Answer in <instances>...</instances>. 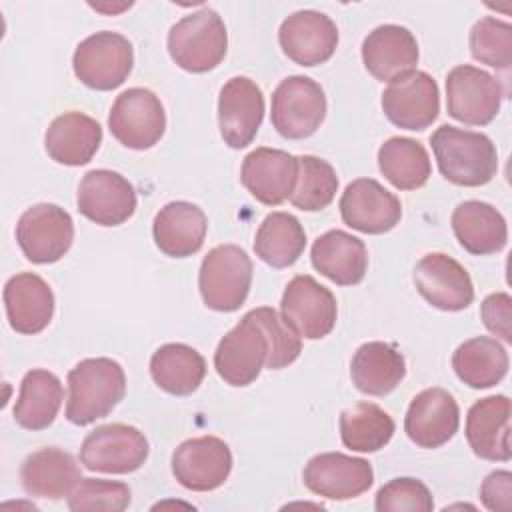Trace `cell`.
Segmentation results:
<instances>
[{"mask_svg":"<svg viewBox=\"0 0 512 512\" xmlns=\"http://www.w3.org/2000/svg\"><path fill=\"white\" fill-rule=\"evenodd\" d=\"M414 284L428 304L444 312L464 310L474 300L470 274L460 262L442 252H430L418 260Z\"/></svg>","mask_w":512,"mask_h":512,"instance_id":"ac0fdd59","label":"cell"},{"mask_svg":"<svg viewBox=\"0 0 512 512\" xmlns=\"http://www.w3.org/2000/svg\"><path fill=\"white\" fill-rule=\"evenodd\" d=\"M502 102V86L482 68L460 64L446 76V108L452 118L468 126L490 124Z\"/></svg>","mask_w":512,"mask_h":512,"instance_id":"8fae6325","label":"cell"},{"mask_svg":"<svg viewBox=\"0 0 512 512\" xmlns=\"http://www.w3.org/2000/svg\"><path fill=\"white\" fill-rule=\"evenodd\" d=\"M94 10H98V12H108V14H116V12H120V10H126V8H130V2L128 4H118V6H104V4H90Z\"/></svg>","mask_w":512,"mask_h":512,"instance_id":"f6af8a7d","label":"cell"},{"mask_svg":"<svg viewBox=\"0 0 512 512\" xmlns=\"http://www.w3.org/2000/svg\"><path fill=\"white\" fill-rule=\"evenodd\" d=\"M108 128L122 146L148 150L164 136L166 112L152 90L128 88L116 96L110 108Z\"/></svg>","mask_w":512,"mask_h":512,"instance_id":"ba28073f","label":"cell"},{"mask_svg":"<svg viewBox=\"0 0 512 512\" xmlns=\"http://www.w3.org/2000/svg\"><path fill=\"white\" fill-rule=\"evenodd\" d=\"M326 118L322 86L308 76H288L272 92L270 120L276 132L288 140L312 136Z\"/></svg>","mask_w":512,"mask_h":512,"instance_id":"52a82bcc","label":"cell"},{"mask_svg":"<svg viewBox=\"0 0 512 512\" xmlns=\"http://www.w3.org/2000/svg\"><path fill=\"white\" fill-rule=\"evenodd\" d=\"M350 376L362 394L386 396L404 380L406 362L392 344L366 342L352 356Z\"/></svg>","mask_w":512,"mask_h":512,"instance_id":"4dcf8cb0","label":"cell"},{"mask_svg":"<svg viewBox=\"0 0 512 512\" xmlns=\"http://www.w3.org/2000/svg\"><path fill=\"white\" fill-rule=\"evenodd\" d=\"M232 470V452L216 436L184 440L172 454V474L188 490L210 492L220 488Z\"/></svg>","mask_w":512,"mask_h":512,"instance_id":"5bb4252c","label":"cell"},{"mask_svg":"<svg viewBox=\"0 0 512 512\" xmlns=\"http://www.w3.org/2000/svg\"><path fill=\"white\" fill-rule=\"evenodd\" d=\"M8 324L18 334L42 332L54 314V294L44 278L34 272H20L4 286Z\"/></svg>","mask_w":512,"mask_h":512,"instance_id":"d4e9b609","label":"cell"},{"mask_svg":"<svg viewBox=\"0 0 512 512\" xmlns=\"http://www.w3.org/2000/svg\"><path fill=\"white\" fill-rule=\"evenodd\" d=\"M394 420L372 402H358L340 414L342 444L354 452H378L394 436Z\"/></svg>","mask_w":512,"mask_h":512,"instance_id":"8d00e7d4","label":"cell"},{"mask_svg":"<svg viewBox=\"0 0 512 512\" xmlns=\"http://www.w3.org/2000/svg\"><path fill=\"white\" fill-rule=\"evenodd\" d=\"M484 326L504 342H512V298L506 292H494L480 306Z\"/></svg>","mask_w":512,"mask_h":512,"instance_id":"7bdbcfd3","label":"cell"},{"mask_svg":"<svg viewBox=\"0 0 512 512\" xmlns=\"http://www.w3.org/2000/svg\"><path fill=\"white\" fill-rule=\"evenodd\" d=\"M126 374L112 358H86L68 372L66 418L86 426L108 416L124 398Z\"/></svg>","mask_w":512,"mask_h":512,"instance_id":"7a4b0ae2","label":"cell"},{"mask_svg":"<svg viewBox=\"0 0 512 512\" xmlns=\"http://www.w3.org/2000/svg\"><path fill=\"white\" fill-rule=\"evenodd\" d=\"M64 388L56 374L34 368L24 374L20 394L14 406V420L26 430L48 428L62 404Z\"/></svg>","mask_w":512,"mask_h":512,"instance_id":"1f68e13d","label":"cell"},{"mask_svg":"<svg viewBox=\"0 0 512 512\" xmlns=\"http://www.w3.org/2000/svg\"><path fill=\"white\" fill-rule=\"evenodd\" d=\"M258 320L262 322L268 342H270V354L266 360V368L270 370H280L292 364L300 352H302V340L300 336L292 330V326L286 324V320L270 306H260L254 308Z\"/></svg>","mask_w":512,"mask_h":512,"instance_id":"60d3db41","label":"cell"},{"mask_svg":"<svg viewBox=\"0 0 512 512\" xmlns=\"http://www.w3.org/2000/svg\"><path fill=\"white\" fill-rule=\"evenodd\" d=\"M470 54L474 60L498 70L512 64V26L494 16L480 18L470 30Z\"/></svg>","mask_w":512,"mask_h":512,"instance_id":"f35d334b","label":"cell"},{"mask_svg":"<svg viewBox=\"0 0 512 512\" xmlns=\"http://www.w3.org/2000/svg\"><path fill=\"white\" fill-rule=\"evenodd\" d=\"M146 436L130 424H104L92 430L80 446V462L92 472L130 474L148 458Z\"/></svg>","mask_w":512,"mask_h":512,"instance_id":"30bf717a","label":"cell"},{"mask_svg":"<svg viewBox=\"0 0 512 512\" xmlns=\"http://www.w3.org/2000/svg\"><path fill=\"white\" fill-rule=\"evenodd\" d=\"M430 144L440 174L456 186H484L498 172V152L486 134L442 124Z\"/></svg>","mask_w":512,"mask_h":512,"instance_id":"6da1fadb","label":"cell"},{"mask_svg":"<svg viewBox=\"0 0 512 512\" xmlns=\"http://www.w3.org/2000/svg\"><path fill=\"white\" fill-rule=\"evenodd\" d=\"M378 168L398 190L424 186L432 172L426 148L406 136H392L378 148Z\"/></svg>","mask_w":512,"mask_h":512,"instance_id":"d590c367","label":"cell"},{"mask_svg":"<svg viewBox=\"0 0 512 512\" xmlns=\"http://www.w3.org/2000/svg\"><path fill=\"white\" fill-rule=\"evenodd\" d=\"M338 192V176L326 160L318 156H298V178L292 190V206L304 212L324 210Z\"/></svg>","mask_w":512,"mask_h":512,"instance_id":"74e56055","label":"cell"},{"mask_svg":"<svg viewBox=\"0 0 512 512\" xmlns=\"http://www.w3.org/2000/svg\"><path fill=\"white\" fill-rule=\"evenodd\" d=\"M280 310L286 324L306 340L328 336L338 314L334 294L308 274L294 276L286 284Z\"/></svg>","mask_w":512,"mask_h":512,"instance_id":"7c38bea8","label":"cell"},{"mask_svg":"<svg viewBox=\"0 0 512 512\" xmlns=\"http://www.w3.org/2000/svg\"><path fill=\"white\" fill-rule=\"evenodd\" d=\"M252 260L244 248L222 244L212 248L198 272V288L208 308L216 312L238 310L250 292Z\"/></svg>","mask_w":512,"mask_h":512,"instance_id":"277c9868","label":"cell"},{"mask_svg":"<svg viewBox=\"0 0 512 512\" xmlns=\"http://www.w3.org/2000/svg\"><path fill=\"white\" fill-rule=\"evenodd\" d=\"M374 506L378 512H430L434 500L424 482L416 478H394L378 490Z\"/></svg>","mask_w":512,"mask_h":512,"instance_id":"b9f144b4","label":"cell"},{"mask_svg":"<svg viewBox=\"0 0 512 512\" xmlns=\"http://www.w3.org/2000/svg\"><path fill=\"white\" fill-rule=\"evenodd\" d=\"M480 500L488 510L508 512L512 508V474L508 470L488 474L480 486Z\"/></svg>","mask_w":512,"mask_h":512,"instance_id":"ee69618b","label":"cell"},{"mask_svg":"<svg viewBox=\"0 0 512 512\" xmlns=\"http://www.w3.org/2000/svg\"><path fill=\"white\" fill-rule=\"evenodd\" d=\"M450 224L460 246L476 256L496 254L508 242L506 220L488 202H460L452 212Z\"/></svg>","mask_w":512,"mask_h":512,"instance_id":"f546056e","label":"cell"},{"mask_svg":"<svg viewBox=\"0 0 512 512\" xmlns=\"http://www.w3.org/2000/svg\"><path fill=\"white\" fill-rule=\"evenodd\" d=\"M340 216L346 226L364 234L390 232L402 218L400 200L374 178H358L340 198Z\"/></svg>","mask_w":512,"mask_h":512,"instance_id":"d6986e66","label":"cell"},{"mask_svg":"<svg viewBox=\"0 0 512 512\" xmlns=\"http://www.w3.org/2000/svg\"><path fill=\"white\" fill-rule=\"evenodd\" d=\"M458 424V404L444 388H426L416 394L404 418L408 438L420 448H440L458 432Z\"/></svg>","mask_w":512,"mask_h":512,"instance_id":"44dd1931","label":"cell"},{"mask_svg":"<svg viewBox=\"0 0 512 512\" xmlns=\"http://www.w3.org/2000/svg\"><path fill=\"white\" fill-rule=\"evenodd\" d=\"M102 126L84 112H64L56 116L46 134L44 148L48 156L64 166H84L98 152Z\"/></svg>","mask_w":512,"mask_h":512,"instance_id":"4316f807","label":"cell"},{"mask_svg":"<svg viewBox=\"0 0 512 512\" xmlns=\"http://www.w3.org/2000/svg\"><path fill=\"white\" fill-rule=\"evenodd\" d=\"M420 58L414 34L398 24H382L374 28L362 42V62L366 70L382 82L416 68Z\"/></svg>","mask_w":512,"mask_h":512,"instance_id":"cb8c5ba5","label":"cell"},{"mask_svg":"<svg viewBox=\"0 0 512 512\" xmlns=\"http://www.w3.org/2000/svg\"><path fill=\"white\" fill-rule=\"evenodd\" d=\"M228 32L216 10L202 8L180 18L168 32V54L186 72L214 70L226 56Z\"/></svg>","mask_w":512,"mask_h":512,"instance_id":"3957f363","label":"cell"},{"mask_svg":"<svg viewBox=\"0 0 512 512\" xmlns=\"http://www.w3.org/2000/svg\"><path fill=\"white\" fill-rule=\"evenodd\" d=\"M306 248V232L300 220L288 212L268 214L254 238L256 256L272 268L292 266Z\"/></svg>","mask_w":512,"mask_h":512,"instance_id":"e575fe53","label":"cell"},{"mask_svg":"<svg viewBox=\"0 0 512 512\" xmlns=\"http://www.w3.org/2000/svg\"><path fill=\"white\" fill-rule=\"evenodd\" d=\"M452 368L470 388H492L508 372V352L496 338L476 336L454 350Z\"/></svg>","mask_w":512,"mask_h":512,"instance_id":"836d02e7","label":"cell"},{"mask_svg":"<svg viewBox=\"0 0 512 512\" xmlns=\"http://www.w3.org/2000/svg\"><path fill=\"white\" fill-rule=\"evenodd\" d=\"M152 380L168 394L188 396L198 390L206 376V362L188 344L170 342L160 346L150 358Z\"/></svg>","mask_w":512,"mask_h":512,"instance_id":"d6a6232c","label":"cell"},{"mask_svg":"<svg viewBox=\"0 0 512 512\" xmlns=\"http://www.w3.org/2000/svg\"><path fill=\"white\" fill-rule=\"evenodd\" d=\"M298 178V158L276 148L252 150L240 170L244 188L262 204L278 206L292 196Z\"/></svg>","mask_w":512,"mask_h":512,"instance_id":"7402d4cb","label":"cell"},{"mask_svg":"<svg viewBox=\"0 0 512 512\" xmlns=\"http://www.w3.org/2000/svg\"><path fill=\"white\" fill-rule=\"evenodd\" d=\"M134 50L126 36L110 30L84 38L72 56L76 78L92 90H114L130 76Z\"/></svg>","mask_w":512,"mask_h":512,"instance_id":"5b68a950","label":"cell"},{"mask_svg":"<svg viewBox=\"0 0 512 512\" xmlns=\"http://www.w3.org/2000/svg\"><path fill=\"white\" fill-rule=\"evenodd\" d=\"M268 354V334L256 312L250 310L218 342V348L214 352V368L226 384L248 386L266 366Z\"/></svg>","mask_w":512,"mask_h":512,"instance_id":"8992f818","label":"cell"},{"mask_svg":"<svg viewBox=\"0 0 512 512\" xmlns=\"http://www.w3.org/2000/svg\"><path fill=\"white\" fill-rule=\"evenodd\" d=\"M132 492L128 484L100 478H80V482L68 494V508L82 510H106L122 512L130 506Z\"/></svg>","mask_w":512,"mask_h":512,"instance_id":"ab89813d","label":"cell"},{"mask_svg":"<svg viewBox=\"0 0 512 512\" xmlns=\"http://www.w3.org/2000/svg\"><path fill=\"white\" fill-rule=\"evenodd\" d=\"M304 486L330 500H350L364 494L374 482L368 460L342 452H322L308 460L302 474Z\"/></svg>","mask_w":512,"mask_h":512,"instance_id":"2e32d148","label":"cell"},{"mask_svg":"<svg viewBox=\"0 0 512 512\" xmlns=\"http://www.w3.org/2000/svg\"><path fill=\"white\" fill-rule=\"evenodd\" d=\"M264 118V94L260 86L246 78H230L218 96V128L222 140L234 148H246L258 134Z\"/></svg>","mask_w":512,"mask_h":512,"instance_id":"9a60e30c","label":"cell"},{"mask_svg":"<svg viewBox=\"0 0 512 512\" xmlns=\"http://www.w3.org/2000/svg\"><path fill=\"white\" fill-rule=\"evenodd\" d=\"M466 440L472 452L490 462H508L510 448V400L504 394L474 402L466 414Z\"/></svg>","mask_w":512,"mask_h":512,"instance_id":"603a6c76","label":"cell"},{"mask_svg":"<svg viewBox=\"0 0 512 512\" xmlns=\"http://www.w3.org/2000/svg\"><path fill=\"white\" fill-rule=\"evenodd\" d=\"M208 220L202 208L192 202L176 200L162 206L152 222L154 242L170 258L196 254L206 238Z\"/></svg>","mask_w":512,"mask_h":512,"instance_id":"484cf974","label":"cell"},{"mask_svg":"<svg viewBox=\"0 0 512 512\" xmlns=\"http://www.w3.org/2000/svg\"><path fill=\"white\" fill-rule=\"evenodd\" d=\"M20 482L28 496L60 500L80 482V466L60 448H40L22 462Z\"/></svg>","mask_w":512,"mask_h":512,"instance_id":"f1b7e54d","label":"cell"},{"mask_svg":"<svg viewBox=\"0 0 512 512\" xmlns=\"http://www.w3.org/2000/svg\"><path fill=\"white\" fill-rule=\"evenodd\" d=\"M382 110L398 128H428L440 112V92L436 80L422 70H410L394 78L382 92Z\"/></svg>","mask_w":512,"mask_h":512,"instance_id":"4fadbf2b","label":"cell"},{"mask_svg":"<svg viewBox=\"0 0 512 512\" xmlns=\"http://www.w3.org/2000/svg\"><path fill=\"white\" fill-rule=\"evenodd\" d=\"M76 204L88 220L100 226H120L136 210V192L122 174L100 168L84 174Z\"/></svg>","mask_w":512,"mask_h":512,"instance_id":"e0dca14e","label":"cell"},{"mask_svg":"<svg viewBox=\"0 0 512 512\" xmlns=\"http://www.w3.org/2000/svg\"><path fill=\"white\" fill-rule=\"evenodd\" d=\"M282 52L300 66H318L332 58L338 46V28L330 16L318 10L290 14L278 30Z\"/></svg>","mask_w":512,"mask_h":512,"instance_id":"ffe728a7","label":"cell"},{"mask_svg":"<svg viewBox=\"0 0 512 512\" xmlns=\"http://www.w3.org/2000/svg\"><path fill=\"white\" fill-rule=\"evenodd\" d=\"M72 240V216L56 204H34L18 218L16 242L34 264L58 262L70 250Z\"/></svg>","mask_w":512,"mask_h":512,"instance_id":"9c48e42d","label":"cell"},{"mask_svg":"<svg viewBox=\"0 0 512 512\" xmlns=\"http://www.w3.org/2000/svg\"><path fill=\"white\" fill-rule=\"evenodd\" d=\"M312 266L338 286H354L368 270L364 242L344 230H328L318 236L310 250Z\"/></svg>","mask_w":512,"mask_h":512,"instance_id":"83f0119b","label":"cell"}]
</instances>
